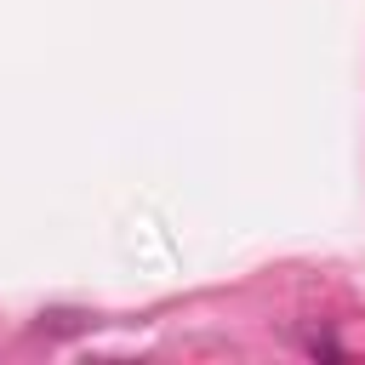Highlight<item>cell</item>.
Returning <instances> with one entry per match:
<instances>
[{
  "label": "cell",
  "instance_id": "1",
  "mask_svg": "<svg viewBox=\"0 0 365 365\" xmlns=\"http://www.w3.org/2000/svg\"><path fill=\"white\" fill-rule=\"evenodd\" d=\"M40 331H80V314H40Z\"/></svg>",
  "mask_w": 365,
  "mask_h": 365
}]
</instances>
